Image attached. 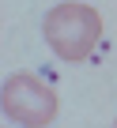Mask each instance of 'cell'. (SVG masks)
Segmentation results:
<instances>
[{"label": "cell", "instance_id": "6da1fadb", "mask_svg": "<svg viewBox=\"0 0 117 128\" xmlns=\"http://www.w3.org/2000/svg\"><path fill=\"white\" fill-rule=\"evenodd\" d=\"M45 42L61 60H87L102 38V15L91 4H79V0H64L45 12Z\"/></svg>", "mask_w": 117, "mask_h": 128}, {"label": "cell", "instance_id": "7a4b0ae2", "mask_svg": "<svg viewBox=\"0 0 117 128\" xmlns=\"http://www.w3.org/2000/svg\"><path fill=\"white\" fill-rule=\"evenodd\" d=\"M0 109H4L8 120L27 124V128H45L57 113H61V102H57V90L38 79L34 72H15L4 79L0 87Z\"/></svg>", "mask_w": 117, "mask_h": 128}, {"label": "cell", "instance_id": "3957f363", "mask_svg": "<svg viewBox=\"0 0 117 128\" xmlns=\"http://www.w3.org/2000/svg\"><path fill=\"white\" fill-rule=\"evenodd\" d=\"M113 128H117V124H113Z\"/></svg>", "mask_w": 117, "mask_h": 128}]
</instances>
